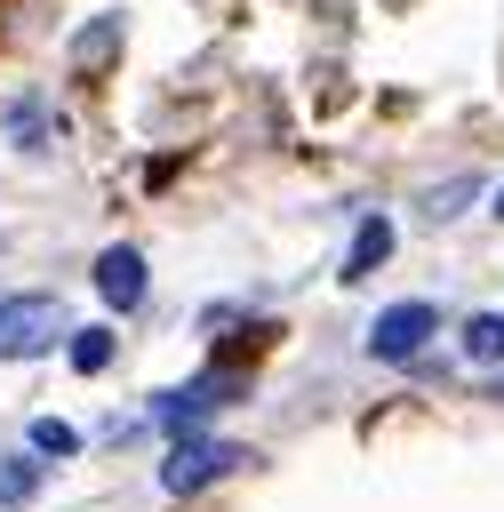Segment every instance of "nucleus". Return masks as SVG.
I'll list each match as a JSON object with an SVG mask.
<instances>
[{
  "mask_svg": "<svg viewBox=\"0 0 504 512\" xmlns=\"http://www.w3.org/2000/svg\"><path fill=\"white\" fill-rule=\"evenodd\" d=\"M64 352H72V368H80V376H96V368L112 360V328H80Z\"/></svg>",
  "mask_w": 504,
  "mask_h": 512,
  "instance_id": "nucleus-9",
  "label": "nucleus"
},
{
  "mask_svg": "<svg viewBox=\"0 0 504 512\" xmlns=\"http://www.w3.org/2000/svg\"><path fill=\"white\" fill-rule=\"evenodd\" d=\"M8 128H16V144H48V136H40V128H48V112H40V104H16V112H8Z\"/></svg>",
  "mask_w": 504,
  "mask_h": 512,
  "instance_id": "nucleus-12",
  "label": "nucleus"
},
{
  "mask_svg": "<svg viewBox=\"0 0 504 512\" xmlns=\"http://www.w3.org/2000/svg\"><path fill=\"white\" fill-rule=\"evenodd\" d=\"M240 440H208V432H184L176 448H168V464H160V488L168 496H192V488H208V480H224V472H240Z\"/></svg>",
  "mask_w": 504,
  "mask_h": 512,
  "instance_id": "nucleus-2",
  "label": "nucleus"
},
{
  "mask_svg": "<svg viewBox=\"0 0 504 512\" xmlns=\"http://www.w3.org/2000/svg\"><path fill=\"white\" fill-rule=\"evenodd\" d=\"M496 400H504V368H496Z\"/></svg>",
  "mask_w": 504,
  "mask_h": 512,
  "instance_id": "nucleus-14",
  "label": "nucleus"
},
{
  "mask_svg": "<svg viewBox=\"0 0 504 512\" xmlns=\"http://www.w3.org/2000/svg\"><path fill=\"white\" fill-rule=\"evenodd\" d=\"M96 296H104L112 312H136V304H144V256H136V248H104V256H96Z\"/></svg>",
  "mask_w": 504,
  "mask_h": 512,
  "instance_id": "nucleus-5",
  "label": "nucleus"
},
{
  "mask_svg": "<svg viewBox=\"0 0 504 512\" xmlns=\"http://www.w3.org/2000/svg\"><path fill=\"white\" fill-rule=\"evenodd\" d=\"M496 216H504V192H496Z\"/></svg>",
  "mask_w": 504,
  "mask_h": 512,
  "instance_id": "nucleus-15",
  "label": "nucleus"
},
{
  "mask_svg": "<svg viewBox=\"0 0 504 512\" xmlns=\"http://www.w3.org/2000/svg\"><path fill=\"white\" fill-rule=\"evenodd\" d=\"M64 336V304L56 296H8L0 304V360H32Z\"/></svg>",
  "mask_w": 504,
  "mask_h": 512,
  "instance_id": "nucleus-3",
  "label": "nucleus"
},
{
  "mask_svg": "<svg viewBox=\"0 0 504 512\" xmlns=\"http://www.w3.org/2000/svg\"><path fill=\"white\" fill-rule=\"evenodd\" d=\"M384 256H392V224H384V216H360V232H352V256H344V280H368Z\"/></svg>",
  "mask_w": 504,
  "mask_h": 512,
  "instance_id": "nucleus-6",
  "label": "nucleus"
},
{
  "mask_svg": "<svg viewBox=\"0 0 504 512\" xmlns=\"http://www.w3.org/2000/svg\"><path fill=\"white\" fill-rule=\"evenodd\" d=\"M464 200H472V176H456V184H440V192H432L424 208H432V216H464Z\"/></svg>",
  "mask_w": 504,
  "mask_h": 512,
  "instance_id": "nucleus-13",
  "label": "nucleus"
},
{
  "mask_svg": "<svg viewBox=\"0 0 504 512\" xmlns=\"http://www.w3.org/2000/svg\"><path fill=\"white\" fill-rule=\"evenodd\" d=\"M112 48H120V16H104V24H88V32L72 40V56H80V72H88V64H104Z\"/></svg>",
  "mask_w": 504,
  "mask_h": 512,
  "instance_id": "nucleus-8",
  "label": "nucleus"
},
{
  "mask_svg": "<svg viewBox=\"0 0 504 512\" xmlns=\"http://www.w3.org/2000/svg\"><path fill=\"white\" fill-rule=\"evenodd\" d=\"M72 448H80V432H72V424H56V416H40V424H32V456H72Z\"/></svg>",
  "mask_w": 504,
  "mask_h": 512,
  "instance_id": "nucleus-11",
  "label": "nucleus"
},
{
  "mask_svg": "<svg viewBox=\"0 0 504 512\" xmlns=\"http://www.w3.org/2000/svg\"><path fill=\"white\" fill-rule=\"evenodd\" d=\"M432 328H440V312H432L424 296H408V304H384V312L368 320V360H416V352L432 344Z\"/></svg>",
  "mask_w": 504,
  "mask_h": 512,
  "instance_id": "nucleus-4",
  "label": "nucleus"
},
{
  "mask_svg": "<svg viewBox=\"0 0 504 512\" xmlns=\"http://www.w3.org/2000/svg\"><path fill=\"white\" fill-rule=\"evenodd\" d=\"M240 392H248V384H240L232 368H208V376H192V384H176V392H160V400H152V424H168V432L184 440V432H200V424H208L216 408H232Z\"/></svg>",
  "mask_w": 504,
  "mask_h": 512,
  "instance_id": "nucleus-1",
  "label": "nucleus"
},
{
  "mask_svg": "<svg viewBox=\"0 0 504 512\" xmlns=\"http://www.w3.org/2000/svg\"><path fill=\"white\" fill-rule=\"evenodd\" d=\"M464 352H472L480 368H504V312H472V320H464Z\"/></svg>",
  "mask_w": 504,
  "mask_h": 512,
  "instance_id": "nucleus-7",
  "label": "nucleus"
},
{
  "mask_svg": "<svg viewBox=\"0 0 504 512\" xmlns=\"http://www.w3.org/2000/svg\"><path fill=\"white\" fill-rule=\"evenodd\" d=\"M32 480H40V464H32V456H0V504H24V496H32Z\"/></svg>",
  "mask_w": 504,
  "mask_h": 512,
  "instance_id": "nucleus-10",
  "label": "nucleus"
}]
</instances>
